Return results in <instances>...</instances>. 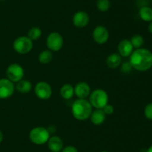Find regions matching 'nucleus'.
Returning <instances> with one entry per match:
<instances>
[{"mask_svg": "<svg viewBox=\"0 0 152 152\" xmlns=\"http://www.w3.org/2000/svg\"><path fill=\"white\" fill-rule=\"evenodd\" d=\"M15 84L8 78H0V98L6 99L13 95Z\"/></svg>", "mask_w": 152, "mask_h": 152, "instance_id": "1a4fd4ad", "label": "nucleus"}, {"mask_svg": "<svg viewBox=\"0 0 152 152\" xmlns=\"http://www.w3.org/2000/svg\"><path fill=\"white\" fill-rule=\"evenodd\" d=\"M89 21H90V17H89L88 13H86V11H83V10L76 12L73 16V24L77 28H85L88 25Z\"/></svg>", "mask_w": 152, "mask_h": 152, "instance_id": "9b49d317", "label": "nucleus"}, {"mask_svg": "<svg viewBox=\"0 0 152 152\" xmlns=\"http://www.w3.org/2000/svg\"><path fill=\"white\" fill-rule=\"evenodd\" d=\"M129 58V63L137 71L146 72L152 67V52L149 49L142 47L135 49Z\"/></svg>", "mask_w": 152, "mask_h": 152, "instance_id": "f257e3e1", "label": "nucleus"}, {"mask_svg": "<svg viewBox=\"0 0 152 152\" xmlns=\"http://www.w3.org/2000/svg\"><path fill=\"white\" fill-rule=\"evenodd\" d=\"M130 41L133 46L134 49H135L142 48L144 44V38L140 34H135V35L132 36Z\"/></svg>", "mask_w": 152, "mask_h": 152, "instance_id": "4be33fe9", "label": "nucleus"}, {"mask_svg": "<svg viewBox=\"0 0 152 152\" xmlns=\"http://www.w3.org/2000/svg\"><path fill=\"white\" fill-rule=\"evenodd\" d=\"M6 75H7V78L15 83L23 79L25 71L23 67L20 64L11 63L7 68Z\"/></svg>", "mask_w": 152, "mask_h": 152, "instance_id": "423d86ee", "label": "nucleus"}, {"mask_svg": "<svg viewBox=\"0 0 152 152\" xmlns=\"http://www.w3.org/2000/svg\"><path fill=\"white\" fill-rule=\"evenodd\" d=\"M32 88L33 86L31 82L28 80H25V79L19 80V82L16 83V85H15V90L21 94L28 93L31 92Z\"/></svg>", "mask_w": 152, "mask_h": 152, "instance_id": "dca6fc26", "label": "nucleus"}, {"mask_svg": "<svg viewBox=\"0 0 152 152\" xmlns=\"http://www.w3.org/2000/svg\"><path fill=\"white\" fill-rule=\"evenodd\" d=\"M94 40L98 44H105L109 39V32L103 25H98L94 29L92 33Z\"/></svg>", "mask_w": 152, "mask_h": 152, "instance_id": "9d476101", "label": "nucleus"}, {"mask_svg": "<svg viewBox=\"0 0 152 152\" xmlns=\"http://www.w3.org/2000/svg\"><path fill=\"white\" fill-rule=\"evenodd\" d=\"M90 120L94 125H101L105 122L106 115L102 109H95L90 116Z\"/></svg>", "mask_w": 152, "mask_h": 152, "instance_id": "2eb2a0df", "label": "nucleus"}, {"mask_svg": "<svg viewBox=\"0 0 152 152\" xmlns=\"http://www.w3.org/2000/svg\"><path fill=\"white\" fill-rule=\"evenodd\" d=\"M132 69H133V68H132V65L130 64L129 61V62H125L124 63L122 64V66H121L122 72H124V73L130 72L132 70Z\"/></svg>", "mask_w": 152, "mask_h": 152, "instance_id": "a878e982", "label": "nucleus"}, {"mask_svg": "<svg viewBox=\"0 0 152 152\" xmlns=\"http://www.w3.org/2000/svg\"><path fill=\"white\" fill-rule=\"evenodd\" d=\"M48 148L51 152H60L64 148L62 139L58 136H51L47 142Z\"/></svg>", "mask_w": 152, "mask_h": 152, "instance_id": "4468645a", "label": "nucleus"}, {"mask_svg": "<svg viewBox=\"0 0 152 152\" xmlns=\"http://www.w3.org/2000/svg\"><path fill=\"white\" fill-rule=\"evenodd\" d=\"M148 31L151 33V34H152V21H151V22H150L149 24H148Z\"/></svg>", "mask_w": 152, "mask_h": 152, "instance_id": "cd10ccee", "label": "nucleus"}, {"mask_svg": "<svg viewBox=\"0 0 152 152\" xmlns=\"http://www.w3.org/2000/svg\"><path fill=\"white\" fill-rule=\"evenodd\" d=\"M145 152H152V145H151L149 146V148L147 149V151Z\"/></svg>", "mask_w": 152, "mask_h": 152, "instance_id": "c756f323", "label": "nucleus"}, {"mask_svg": "<svg viewBox=\"0 0 152 152\" xmlns=\"http://www.w3.org/2000/svg\"><path fill=\"white\" fill-rule=\"evenodd\" d=\"M60 152H78V151H77V148L74 146L68 145L64 147Z\"/></svg>", "mask_w": 152, "mask_h": 152, "instance_id": "bb28decb", "label": "nucleus"}, {"mask_svg": "<svg viewBox=\"0 0 152 152\" xmlns=\"http://www.w3.org/2000/svg\"><path fill=\"white\" fill-rule=\"evenodd\" d=\"M117 50H118L119 55L123 58H128L130 57L133 51L134 50L130 40L128 39H123L120 40L117 46Z\"/></svg>", "mask_w": 152, "mask_h": 152, "instance_id": "ddd939ff", "label": "nucleus"}, {"mask_svg": "<svg viewBox=\"0 0 152 152\" xmlns=\"http://www.w3.org/2000/svg\"><path fill=\"white\" fill-rule=\"evenodd\" d=\"M13 47L16 53L19 55H26L32 50L34 43L28 36H21L14 40Z\"/></svg>", "mask_w": 152, "mask_h": 152, "instance_id": "39448f33", "label": "nucleus"}, {"mask_svg": "<svg viewBox=\"0 0 152 152\" xmlns=\"http://www.w3.org/2000/svg\"><path fill=\"white\" fill-rule=\"evenodd\" d=\"M50 134L48 130L44 127H35L32 128L29 133V139L31 142L37 145H42L48 141Z\"/></svg>", "mask_w": 152, "mask_h": 152, "instance_id": "20e7f679", "label": "nucleus"}, {"mask_svg": "<svg viewBox=\"0 0 152 152\" xmlns=\"http://www.w3.org/2000/svg\"><path fill=\"white\" fill-rule=\"evenodd\" d=\"M96 7L101 12L108 11L111 7V1L110 0H97Z\"/></svg>", "mask_w": 152, "mask_h": 152, "instance_id": "5701e85b", "label": "nucleus"}, {"mask_svg": "<svg viewBox=\"0 0 152 152\" xmlns=\"http://www.w3.org/2000/svg\"><path fill=\"white\" fill-rule=\"evenodd\" d=\"M64 44V40L62 36L59 33L51 32L48 35L46 40V45L49 50L51 52H58L62 48Z\"/></svg>", "mask_w": 152, "mask_h": 152, "instance_id": "0eeeda50", "label": "nucleus"}, {"mask_svg": "<svg viewBox=\"0 0 152 152\" xmlns=\"http://www.w3.org/2000/svg\"><path fill=\"white\" fill-rule=\"evenodd\" d=\"M102 110H103L104 113H105V115H111L114 113V106L111 105V104H107L105 106V107H103V108L102 109Z\"/></svg>", "mask_w": 152, "mask_h": 152, "instance_id": "393cba45", "label": "nucleus"}, {"mask_svg": "<svg viewBox=\"0 0 152 152\" xmlns=\"http://www.w3.org/2000/svg\"><path fill=\"white\" fill-rule=\"evenodd\" d=\"M144 116L148 120L152 121V102L148 103L144 109Z\"/></svg>", "mask_w": 152, "mask_h": 152, "instance_id": "b1692460", "label": "nucleus"}, {"mask_svg": "<svg viewBox=\"0 0 152 152\" xmlns=\"http://www.w3.org/2000/svg\"><path fill=\"white\" fill-rule=\"evenodd\" d=\"M53 52L50 50H43L39 53L38 56V60L42 64H48L53 60Z\"/></svg>", "mask_w": 152, "mask_h": 152, "instance_id": "aec40b11", "label": "nucleus"}, {"mask_svg": "<svg viewBox=\"0 0 152 152\" xmlns=\"http://www.w3.org/2000/svg\"><path fill=\"white\" fill-rule=\"evenodd\" d=\"M105 63L110 69H116L121 65L122 57L117 53H112L108 55Z\"/></svg>", "mask_w": 152, "mask_h": 152, "instance_id": "f3484780", "label": "nucleus"}, {"mask_svg": "<svg viewBox=\"0 0 152 152\" xmlns=\"http://www.w3.org/2000/svg\"><path fill=\"white\" fill-rule=\"evenodd\" d=\"M74 87V95L78 98L87 99L90 95L91 89L90 85L85 81H80L75 85Z\"/></svg>", "mask_w": 152, "mask_h": 152, "instance_id": "f8f14e48", "label": "nucleus"}, {"mask_svg": "<svg viewBox=\"0 0 152 152\" xmlns=\"http://www.w3.org/2000/svg\"><path fill=\"white\" fill-rule=\"evenodd\" d=\"M3 139H4V135H3V133L0 131V144L3 141Z\"/></svg>", "mask_w": 152, "mask_h": 152, "instance_id": "c85d7f7f", "label": "nucleus"}, {"mask_svg": "<svg viewBox=\"0 0 152 152\" xmlns=\"http://www.w3.org/2000/svg\"><path fill=\"white\" fill-rule=\"evenodd\" d=\"M100 152H108V151H102Z\"/></svg>", "mask_w": 152, "mask_h": 152, "instance_id": "7c9ffc66", "label": "nucleus"}, {"mask_svg": "<svg viewBox=\"0 0 152 152\" xmlns=\"http://www.w3.org/2000/svg\"><path fill=\"white\" fill-rule=\"evenodd\" d=\"M88 101L92 107L95 109H102L108 104V95L102 89H96L91 92Z\"/></svg>", "mask_w": 152, "mask_h": 152, "instance_id": "7ed1b4c3", "label": "nucleus"}, {"mask_svg": "<svg viewBox=\"0 0 152 152\" xmlns=\"http://www.w3.org/2000/svg\"><path fill=\"white\" fill-rule=\"evenodd\" d=\"M42 36V30L39 27L34 26L30 28L28 32V37L32 40L33 42L38 40Z\"/></svg>", "mask_w": 152, "mask_h": 152, "instance_id": "412c9836", "label": "nucleus"}, {"mask_svg": "<svg viewBox=\"0 0 152 152\" xmlns=\"http://www.w3.org/2000/svg\"><path fill=\"white\" fill-rule=\"evenodd\" d=\"M34 92L38 98L41 100H48L52 95V87L48 82L39 81L35 85Z\"/></svg>", "mask_w": 152, "mask_h": 152, "instance_id": "6e6552de", "label": "nucleus"}, {"mask_svg": "<svg viewBox=\"0 0 152 152\" xmlns=\"http://www.w3.org/2000/svg\"><path fill=\"white\" fill-rule=\"evenodd\" d=\"M93 107L88 99L77 98L71 104V113L77 120L85 121L90 118Z\"/></svg>", "mask_w": 152, "mask_h": 152, "instance_id": "f03ea898", "label": "nucleus"}, {"mask_svg": "<svg viewBox=\"0 0 152 152\" xmlns=\"http://www.w3.org/2000/svg\"><path fill=\"white\" fill-rule=\"evenodd\" d=\"M140 17L144 22H150L152 21V7L149 6H143L139 10Z\"/></svg>", "mask_w": 152, "mask_h": 152, "instance_id": "6ab92c4d", "label": "nucleus"}, {"mask_svg": "<svg viewBox=\"0 0 152 152\" xmlns=\"http://www.w3.org/2000/svg\"><path fill=\"white\" fill-rule=\"evenodd\" d=\"M60 95L65 100H69L74 95V87L70 83L62 85L60 89Z\"/></svg>", "mask_w": 152, "mask_h": 152, "instance_id": "a211bd4d", "label": "nucleus"}]
</instances>
